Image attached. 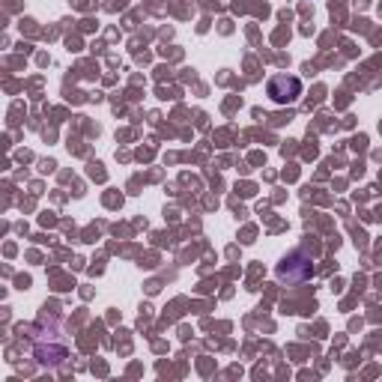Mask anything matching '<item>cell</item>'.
I'll return each mask as SVG.
<instances>
[{
	"label": "cell",
	"mask_w": 382,
	"mask_h": 382,
	"mask_svg": "<svg viewBox=\"0 0 382 382\" xmlns=\"http://www.w3.org/2000/svg\"><path fill=\"white\" fill-rule=\"evenodd\" d=\"M269 96L275 105H293L302 96V81L296 75H275L269 81Z\"/></svg>",
	"instance_id": "obj_1"
}]
</instances>
